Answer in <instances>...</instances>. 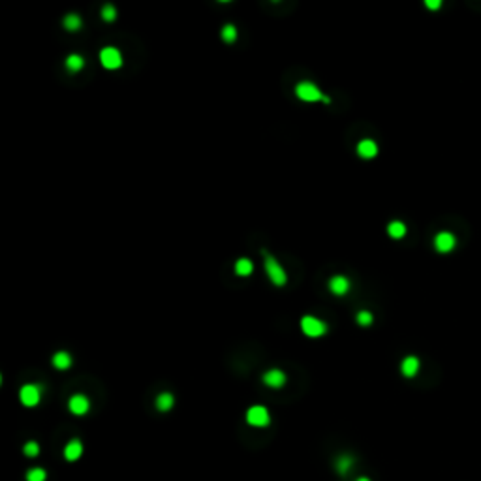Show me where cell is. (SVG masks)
Here are the masks:
<instances>
[{
  "instance_id": "obj_21",
  "label": "cell",
  "mask_w": 481,
  "mask_h": 481,
  "mask_svg": "<svg viewBox=\"0 0 481 481\" xmlns=\"http://www.w3.org/2000/svg\"><path fill=\"white\" fill-rule=\"evenodd\" d=\"M47 479V472L43 468H32L26 472V481H45Z\"/></svg>"
},
{
  "instance_id": "obj_8",
  "label": "cell",
  "mask_w": 481,
  "mask_h": 481,
  "mask_svg": "<svg viewBox=\"0 0 481 481\" xmlns=\"http://www.w3.org/2000/svg\"><path fill=\"white\" fill-rule=\"evenodd\" d=\"M68 406H70V412H72V414L85 415L87 412H89L90 403H89V398L85 397V395H73V397L70 398Z\"/></svg>"
},
{
  "instance_id": "obj_5",
  "label": "cell",
  "mask_w": 481,
  "mask_h": 481,
  "mask_svg": "<svg viewBox=\"0 0 481 481\" xmlns=\"http://www.w3.org/2000/svg\"><path fill=\"white\" fill-rule=\"evenodd\" d=\"M100 60H102V64L108 68V70H117V68H120V64H122V55H120L119 49L105 47L102 49V53H100Z\"/></svg>"
},
{
  "instance_id": "obj_22",
  "label": "cell",
  "mask_w": 481,
  "mask_h": 481,
  "mask_svg": "<svg viewBox=\"0 0 481 481\" xmlns=\"http://www.w3.org/2000/svg\"><path fill=\"white\" fill-rule=\"evenodd\" d=\"M235 38H237V30H235L233 24H226L222 29V40L226 43H231L235 42Z\"/></svg>"
},
{
  "instance_id": "obj_20",
  "label": "cell",
  "mask_w": 481,
  "mask_h": 481,
  "mask_svg": "<svg viewBox=\"0 0 481 481\" xmlns=\"http://www.w3.org/2000/svg\"><path fill=\"white\" fill-rule=\"evenodd\" d=\"M62 24H64V29L66 30H79V26H81V19H79V15H75V13H70V15H66L64 17V21H62Z\"/></svg>"
},
{
  "instance_id": "obj_9",
  "label": "cell",
  "mask_w": 481,
  "mask_h": 481,
  "mask_svg": "<svg viewBox=\"0 0 481 481\" xmlns=\"http://www.w3.org/2000/svg\"><path fill=\"white\" fill-rule=\"evenodd\" d=\"M263 382L265 385H269V387H275V389H278V387H282L284 384H286V376H284L282 370H269V372H265L263 376Z\"/></svg>"
},
{
  "instance_id": "obj_23",
  "label": "cell",
  "mask_w": 481,
  "mask_h": 481,
  "mask_svg": "<svg viewBox=\"0 0 481 481\" xmlns=\"http://www.w3.org/2000/svg\"><path fill=\"white\" fill-rule=\"evenodd\" d=\"M40 453V445L36 444V442H26L24 444V455L30 459H34Z\"/></svg>"
},
{
  "instance_id": "obj_26",
  "label": "cell",
  "mask_w": 481,
  "mask_h": 481,
  "mask_svg": "<svg viewBox=\"0 0 481 481\" xmlns=\"http://www.w3.org/2000/svg\"><path fill=\"white\" fill-rule=\"evenodd\" d=\"M425 4H427V8H431V10H436V8H440L442 2H440V0H427Z\"/></svg>"
},
{
  "instance_id": "obj_7",
  "label": "cell",
  "mask_w": 481,
  "mask_h": 481,
  "mask_svg": "<svg viewBox=\"0 0 481 481\" xmlns=\"http://www.w3.org/2000/svg\"><path fill=\"white\" fill-rule=\"evenodd\" d=\"M434 247H436V250L442 254L451 252V250L455 248V237H453L451 233H447V231H442V233L436 235V239H434Z\"/></svg>"
},
{
  "instance_id": "obj_27",
  "label": "cell",
  "mask_w": 481,
  "mask_h": 481,
  "mask_svg": "<svg viewBox=\"0 0 481 481\" xmlns=\"http://www.w3.org/2000/svg\"><path fill=\"white\" fill-rule=\"evenodd\" d=\"M355 481H370V479H368V477H357Z\"/></svg>"
},
{
  "instance_id": "obj_10",
  "label": "cell",
  "mask_w": 481,
  "mask_h": 481,
  "mask_svg": "<svg viewBox=\"0 0 481 481\" xmlns=\"http://www.w3.org/2000/svg\"><path fill=\"white\" fill-rule=\"evenodd\" d=\"M81 453H83V445H81L79 440H70L66 444V447H64V459L70 461V463L77 461V459L81 457Z\"/></svg>"
},
{
  "instance_id": "obj_15",
  "label": "cell",
  "mask_w": 481,
  "mask_h": 481,
  "mask_svg": "<svg viewBox=\"0 0 481 481\" xmlns=\"http://www.w3.org/2000/svg\"><path fill=\"white\" fill-rule=\"evenodd\" d=\"M53 365L59 368V370H64V368H68L72 365V357H70V354H66V352H59V354H55L53 357Z\"/></svg>"
},
{
  "instance_id": "obj_4",
  "label": "cell",
  "mask_w": 481,
  "mask_h": 481,
  "mask_svg": "<svg viewBox=\"0 0 481 481\" xmlns=\"http://www.w3.org/2000/svg\"><path fill=\"white\" fill-rule=\"evenodd\" d=\"M295 92H297V96H299L301 100H305V102H318V100H324L318 87L314 83H308V81L297 85Z\"/></svg>"
},
{
  "instance_id": "obj_1",
  "label": "cell",
  "mask_w": 481,
  "mask_h": 481,
  "mask_svg": "<svg viewBox=\"0 0 481 481\" xmlns=\"http://www.w3.org/2000/svg\"><path fill=\"white\" fill-rule=\"evenodd\" d=\"M265 269H267V275H269L271 282L275 284V286H284L286 284V280H288V277H286V271L278 265V261L273 256H265Z\"/></svg>"
},
{
  "instance_id": "obj_17",
  "label": "cell",
  "mask_w": 481,
  "mask_h": 481,
  "mask_svg": "<svg viewBox=\"0 0 481 481\" xmlns=\"http://www.w3.org/2000/svg\"><path fill=\"white\" fill-rule=\"evenodd\" d=\"M387 233L393 237V239H403L406 235V226L403 222H391L387 226Z\"/></svg>"
},
{
  "instance_id": "obj_6",
  "label": "cell",
  "mask_w": 481,
  "mask_h": 481,
  "mask_svg": "<svg viewBox=\"0 0 481 481\" xmlns=\"http://www.w3.org/2000/svg\"><path fill=\"white\" fill-rule=\"evenodd\" d=\"M19 398L24 406H36L40 403V387L34 384L23 385L21 391H19Z\"/></svg>"
},
{
  "instance_id": "obj_11",
  "label": "cell",
  "mask_w": 481,
  "mask_h": 481,
  "mask_svg": "<svg viewBox=\"0 0 481 481\" xmlns=\"http://www.w3.org/2000/svg\"><path fill=\"white\" fill-rule=\"evenodd\" d=\"M400 370H403V374L406 376V378H414L415 374H417V370H419V359L417 357H406V359L403 361V365H400Z\"/></svg>"
},
{
  "instance_id": "obj_3",
  "label": "cell",
  "mask_w": 481,
  "mask_h": 481,
  "mask_svg": "<svg viewBox=\"0 0 481 481\" xmlns=\"http://www.w3.org/2000/svg\"><path fill=\"white\" fill-rule=\"evenodd\" d=\"M247 421L252 427H267L271 421V415L265 406H252L247 412Z\"/></svg>"
},
{
  "instance_id": "obj_18",
  "label": "cell",
  "mask_w": 481,
  "mask_h": 481,
  "mask_svg": "<svg viewBox=\"0 0 481 481\" xmlns=\"http://www.w3.org/2000/svg\"><path fill=\"white\" fill-rule=\"evenodd\" d=\"M171 406H173V395L162 393V395L156 398V408L160 410V412H168Z\"/></svg>"
},
{
  "instance_id": "obj_12",
  "label": "cell",
  "mask_w": 481,
  "mask_h": 481,
  "mask_svg": "<svg viewBox=\"0 0 481 481\" xmlns=\"http://www.w3.org/2000/svg\"><path fill=\"white\" fill-rule=\"evenodd\" d=\"M357 152H359V156L363 158H372L378 154V145L374 143L372 139H365V141H361V143L357 145Z\"/></svg>"
},
{
  "instance_id": "obj_13",
  "label": "cell",
  "mask_w": 481,
  "mask_h": 481,
  "mask_svg": "<svg viewBox=\"0 0 481 481\" xmlns=\"http://www.w3.org/2000/svg\"><path fill=\"white\" fill-rule=\"evenodd\" d=\"M329 288H331V291H333V293L344 295L350 289V280L346 277H335V278H331Z\"/></svg>"
},
{
  "instance_id": "obj_16",
  "label": "cell",
  "mask_w": 481,
  "mask_h": 481,
  "mask_svg": "<svg viewBox=\"0 0 481 481\" xmlns=\"http://www.w3.org/2000/svg\"><path fill=\"white\" fill-rule=\"evenodd\" d=\"M252 269H254L252 261H250V259H247V258H240L239 261L235 263V273H237V275H240V277H247V275H250V273H252Z\"/></svg>"
},
{
  "instance_id": "obj_14",
  "label": "cell",
  "mask_w": 481,
  "mask_h": 481,
  "mask_svg": "<svg viewBox=\"0 0 481 481\" xmlns=\"http://www.w3.org/2000/svg\"><path fill=\"white\" fill-rule=\"evenodd\" d=\"M354 457H350V455H342V457H338L337 461H335V468H337V472L340 475H346L350 474V470L354 468Z\"/></svg>"
},
{
  "instance_id": "obj_19",
  "label": "cell",
  "mask_w": 481,
  "mask_h": 481,
  "mask_svg": "<svg viewBox=\"0 0 481 481\" xmlns=\"http://www.w3.org/2000/svg\"><path fill=\"white\" fill-rule=\"evenodd\" d=\"M66 68L70 72H79L83 68V57L81 55H70L66 59Z\"/></svg>"
},
{
  "instance_id": "obj_2",
  "label": "cell",
  "mask_w": 481,
  "mask_h": 481,
  "mask_svg": "<svg viewBox=\"0 0 481 481\" xmlns=\"http://www.w3.org/2000/svg\"><path fill=\"white\" fill-rule=\"evenodd\" d=\"M301 329H303V333L308 335V337H322L325 331H327V327H325L324 322H319L318 318L305 316V318L301 319Z\"/></svg>"
},
{
  "instance_id": "obj_24",
  "label": "cell",
  "mask_w": 481,
  "mask_h": 481,
  "mask_svg": "<svg viewBox=\"0 0 481 481\" xmlns=\"http://www.w3.org/2000/svg\"><path fill=\"white\" fill-rule=\"evenodd\" d=\"M115 15H117V10H115L111 4H105V6L102 8V17L105 19V21H113Z\"/></svg>"
},
{
  "instance_id": "obj_25",
  "label": "cell",
  "mask_w": 481,
  "mask_h": 481,
  "mask_svg": "<svg viewBox=\"0 0 481 481\" xmlns=\"http://www.w3.org/2000/svg\"><path fill=\"white\" fill-rule=\"evenodd\" d=\"M370 322H372V316H370V312H365V310H363V312L357 314V324H359V325H368Z\"/></svg>"
}]
</instances>
